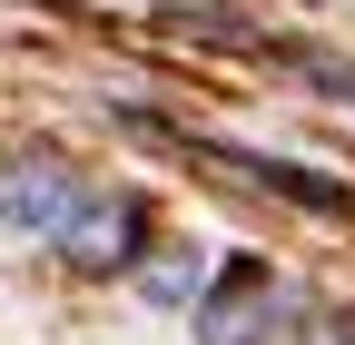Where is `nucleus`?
Segmentation results:
<instances>
[{"instance_id": "1", "label": "nucleus", "mask_w": 355, "mask_h": 345, "mask_svg": "<svg viewBox=\"0 0 355 345\" xmlns=\"http://www.w3.org/2000/svg\"><path fill=\"white\" fill-rule=\"evenodd\" d=\"M139 237H148V207L139 197H109V188H79V207L60 218V256L79 276H109V267H139Z\"/></svg>"}, {"instance_id": "2", "label": "nucleus", "mask_w": 355, "mask_h": 345, "mask_svg": "<svg viewBox=\"0 0 355 345\" xmlns=\"http://www.w3.org/2000/svg\"><path fill=\"white\" fill-rule=\"evenodd\" d=\"M79 207V178L60 158H10L0 168V227H20V237H60V218Z\"/></svg>"}, {"instance_id": "3", "label": "nucleus", "mask_w": 355, "mask_h": 345, "mask_svg": "<svg viewBox=\"0 0 355 345\" xmlns=\"http://www.w3.org/2000/svg\"><path fill=\"white\" fill-rule=\"evenodd\" d=\"M266 316H277V286H266L257 256H237L227 286L198 306V335H207V345H266Z\"/></svg>"}, {"instance_id": "4", "label": "nucleus", "mask_w": 355, "mask_h": 345, "mask_svg": "<svg viewBox=\"0 0 355 345\" xmlns=\"http://www.w3.org/2000/svg\"><path fill=\"white\" fill-rule=\"evenodd\" d=\"M207 158L247 168L257 188H277V197H296V207H316V218H345V188H336V178H316V168H296V158H237V148H207Z\"/></svg>"}, {"instance_id": "5", "label": "nucleus", "mask_w": 355, "mask_h": 345, "mask_svg": "<svg viewBox=\"0 0 355 345\" xmlns=\"http://www.w3.org/2000/svg\"><path fill=\"white\" fill-rule=\"evenodd\" d=\"M139 286H148V306H198V286H207V267H198V256H158V267H148Z\"/></svg>"}]
</instances>
